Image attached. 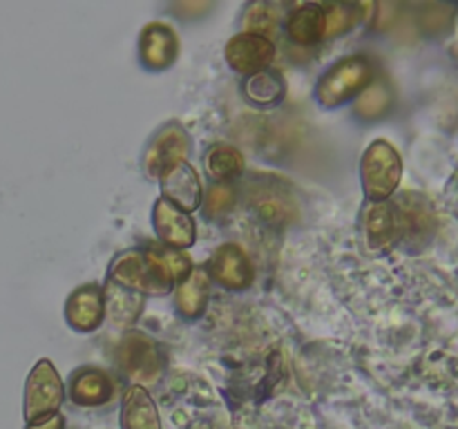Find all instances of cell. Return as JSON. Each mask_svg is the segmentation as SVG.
I'll list each match as a JSON object with an SVG mask.
<instances>
[{
	"instance_id": "obj_12",
	"label": "cell",
	"mask_w": 458,
	"mask_h": 429,
	"mask_svg": "<svg viewBox=\"0 0 458 429\" xmlns=\"http://www.w3.org/2000/svg\"><path fill=\"white\" fill-rule=\"evenodd\" d=\"M139 56L148 70H168L179 56L177 31L165 22L146 25V29L141 31V40H139Z\"/></svg>"
},
{
	"instance_id": "obj_18",
	"label": "cell",
	"mask_w": 458,
	"mask_h": 429,
	"mask_svg": "<svg viewBox=\"0 0 458 429\" xmlns=\"http://www.w3.org/2000/svg\"><path fill=\"white\" fill-rule=\"evenodd\" d=\"M121 427L123 429H161L159 411L155 400L141 384L128 387L121 405Z\"/></svg>"
},
{
	"instance_id": "obj_4",
	"label": "cell",
	"mask_w": 458,
	"mask_h": 429,
	"mask_svg": "<svg viewBox=\"0 0 458 429\" xmlns=\"http://www.w3.org/2000/svg\"><path fill=\"white\" fill-rule=\"evenodd\" d=\"M65 387L58 375L56 366L49 360H38L34 369L30 371V378L25 384V420L27 425L43 423L58 414Z\"/></svg>"
},
{
	"instance_id": "obj_30",
	"label": "cell",
	"mask_w": 458,
	"mask_h": 429,
	"mask_svg": "<svg viewBox=\"0 0 458 429\" xmlns=\"http://www.w3.org/2000/svg\"><path fill=\"white\" fill-rule=\"evenodd\" d=\"M456 21H458V13H456Z\"/></svg>"
},
{
	"instance_id": "obj_20",
	"label": "cell",
	"mask_w": 458,
	"mask_h": 429,
	"mask_svg": "<svg viewBox=\"0 0 458 429\" xmlns=\"http://www.w3.org/2000/svg\"><path fill=\"white\" fill-rule=\"evenodd\" d=\"M103 304L114 326H132L143 311V295L107 282L103 289Z\"/></svg>"
},
{
	"instance_id": "obj_7",
	"label": "cell",
	"mask_w": 458,
	"mask_h": 429,
	"mask_svg": "<svg viewBox=\"0 0 458 429\" xmlns=\"http://www.w3.org/2000/svg\"><path fill=\"white\" fill-rule=\"evenodd\" d=\"M362 231L367 246L376 253L394 248L403 240V219L398 206L389 201H369L362 213Z\"/></svg>"
},
{
	"instance_id": "obj_1",
	"label": "cell",
	"mask_w": 458,
	"mask_h": 429,
	"mask_svg": "<svg viewBox=\"0 0 458 429\" xmlns=\"http://www.w3.org/2000/svg\"><path fill=\"white\" fill-rule=\"evenodd\" d=\"M376 67L365 54H353L343 58L322 74L318 80L316 98L322 107H338L360 97L371 83H374Z\"/></svg>"
},
{
	"instance_id": "obj_9",
	"label": "cell",
	"mask_w": 458,
	"mask_h": 429,
	"mask_svg": "<svg viewBox=\"0 0 458 429\" xmlns=\"http://www.w3.org/2000/svg\"><path fill=\"white\" fill-rule=\"evenodd\" d=\"M224 52H226V61L233 70L244 76H253L258 72L268 70L276 58V45L271 38L242 31L228 40Z\"/></svg>"
},
{
	"instance_id": "obj_15",
	"label": "cell",
	"mask_w": 458,
	"mask_h": 429,
	"mask_svg": "<svg viewBox=\"0 0 458 429\" xmlns=\"http://www.w3.org/2000/svg\"><path fill=\"white\" fill-rule=\"evenodd\" d=\"M114 396V383L106 371L97 366H85L74 371L70 380V398L79 407H98L106 405Z\"/></svg>"
},
{
	"instance_id": "obj_23",
	"label": "cell",
	"mask_w": 458,
	"mask_h": 429,
	"mask_svg": "<svg viewBox=\"0 0 458 429\" xmlns=\"http://www.w3.org/2000/svg\"><path fill=\"white\" fill-rule=\"evenodd\" d=\"M206 172L219 183H228L233 179L242 177L244 172V156L237 147L228 146V143H217L210 147L204 156Z\"/></svg>"
},
{
	"instance_id": "obj_13",
	"label": "cell",
	"mask_w": 458,
	"mask_h": 429,
	"mask_svg": "<svg viewBox=\"0 0 458 429\" xmlns=\"http://www.w3.org/2000/svg\"><path fill=\"white\" fill-rule=\"evenodd\" d=\"M106 315V304H103V289L98 284L79 286L74 293L67 298L65 317L72 329L81 333H89L101 326Z\"/></svg>"
},
{
	"instance_id": "obj_8",
	"label": "cell",
	"mask_w": 458,
	"mask_h": 429,
	"mask_svg": "<svg viewBox=\"0 0 458 429\" xmlns=\"http://www.w3.org/2000/svg\"><path fill=\"white\" fill-rule=\"evenodd\" d=\"M110 282L141 295H164L170 290L157 280L141 250H125L116 255L114 262L110 264Z\"/></svg>"
},
{
	"instance_id": "obj_24",
	"label": "cell",
	"mask_w": 458,
	"mask_h": 429,
	"mask_svg": "<svg viewBox=\"0 0 458 429\" xmlns=\"http://www.w3.org/2000/svg\"><path fill=\"white\" fill-rule=\"evenodd\" d=\"M280 7L273 3H250L244 12V27L246 34H258L268 38L277 31L280 27Z\"/></svg>"
},
{
	"instance_id": "obj_6",
	"label": "cell",
	"mask_w": 458,
	"mask_h": 429,
	"mask_svg": "<svg viewBox=\"0 0 458 429\" xmlns=\"http://www.w3.org/2000/svg\"><path fill=\"white\" fill-rule=\"evenodd\" d=\"M191 152V137L179 123H168L152 137L143 152V172L148 179L157 181L177 165L186 164Z\"/></svg>"
},
{
	"instance_id": "obj_25",
	"label": "cell",
	"mask_w": 458,
	"mask_h": 429,
	"mask_svg": "<svg viewBox=\"0 0 458 429\" xmlns=\"http://www.w3.org/2000/svg\"><path fill=\"white\" fill-rule=\"evenodd\" d=\"M392 110V92L385 85H369L358 97L353 112L365 121H376Z\"/></svg>"
},
{
	"instance_id": "obj_2",
	"label": "cell",
	"mask_w": 458,
	"mask_h": 429,
	"mask_svg": "<svg viewBox=\"0 0 458 429\" xmlns=\"http://www.w3.org/2000/svg\"><path fill=\"white\" fill-rule=\"evenodd\" d=\"M249 208L268 226H286L300 217L293 188L277 177H255L246 186Z\"/></svg>"
},
{
	"instance_id": "obj_26",
	"label": "cell",
	"mask_w": 458,
	"mask_h": 429,
	"mask_svg": "<svg viewBox=\"0 0 458 429\" xmlns=\"http://www.w3.org/2000/svg\"><path fill=\"white\" fill-rule=\"evenodd\" d=\"M325 7V21H327V36H343L347 34L352 27L362 18V7L347 3L335 4H322Z\"/></svg>"
},
{
	"instance_id": "obj_14",
	"label": "cell",
	"mask_w": 458,
	"mask_h": 429,
	"mask_svg": "<svg viewBox=\"0 0 458 429\" xmlns=\"http://www.w3.org/2000/svg\"><path fill=\"white\" fill-rule=\"evenodd\" d=\"M159 181L165 201L182 208L183 213L199 208L201 199H204V188H201L199 174H197V170L188 161L173 168L170 172H165Z\"/></svg>"
},
{
	"instance_id": "obj_5",
	"label": "cell",
	"mask_w": 458,
	"mask_h": 429,
	"mask_svg": "<svg viewBox=\"0 0 458 429\" xmlns=\"http://www.w3.org/2000/svg\"><path fill=\"white\" fill-rule=\"evenodd\" d=\"M116 362L125 378L134 380L137 384L157 383L164 371V358H161L157 342L139 331H130L123 335L119 349H116Z\"/></svg>"
},
{
	"instance_id": "obj_28",
	"label": "cell",
	"mask_w": 458,
	"mask_h": 429,
	"mask_svg": "<svg viewBox=\"0 0 458 429\" xmlns=\"http://www.w3.org/2000/svg\"><path fill=\"white\" fill-rule=\"evenodd\" d=\"M65 420H63L61 414H54L52 418L43 420V423H36V425H27V429H63Z\"/></svg>"
},
{
	"instance_id": "obj_16",
	"label": "cell",
	"mask_w": 458,
	"mask_h": 429,
	"mask_svg": "<svg viewBox=\"0 0 458 429\" xmlns=\"http://www.w3.org/2000/svg\"><path fill=\"white\" fill-rule=\"evenodd\" d=\"M403 219V240H411L423 244L437 231V213L423 195H405L398 201Z\"/></svg>"
},
{
	"instance_id": "obj_10",
	"label": "cell",
	"mask_w": 458,
	"mask_h": 429,
	"mask_svg": "<svg viewBox=\"0 0 458 429\" xmlns=\"http://www.w3.org/2000/svg\"><path fill=\"white\" fill-rule=\"evenodd\" d=\"M208 277L228 290H244L253 284L255 268L237 244H222L208 262Z\"/></svg>"
},
{
	"instance_id": "obj_22",
	"label": "cell",
	"mask_w": 458,
	"mask_h": 429,
	"mask_svg": "<svg viewBox=\"0 0 458 429\" xmlns=\"http://www.w3.org/2000/svg\"><path fill=\"white\" fill-rule=\"evenodd\" d=\"M244 97L255 107H273L284 101L286 83L276 70H264L253 76H246Z\"/></svg>"
},
{
	"instance_id": "obj_21",
	"label": "cell",
	"mask_w": 458,
	"mask_h": 429,
	"mask_svg": "<svg viewBox=\"0 0 458 429\" xmlns=\"http://www.w3.org/2000/svg\"><path fill=\"white\" fill-rule=\"evenodd\" d=\"M143 255H146L148 264H150L157 280H159L164 286H168V289L173 284H179V282L192 271L191 259H188V255H183L182 250L164 248V246H152V248H148Z\"/></svg>"
},
{
	"instance_id": "obj_17",
	"label": "cell",
	"mask_w": 458,
	"mask_h": 429,
	"mask_svg": "<svg viewBox=\"0 0 458 429\" xmlns=\"http://www.w3.org/2000/svg\"><path fill=\"white\" fill-rule=\"evenodd\" d=\"M286 34L298 45H316L327 36L325 7L316 3L295 4L286 18Z\"/></svg>"
},
{
	"instance_id": "obj_29",
	"label": "cell",
	"mask_w": 458,
	"mask_h": 429,
	"mask_svg": "<svg viewBox=\"0 0 458 429\" xmlns=\"http://www.w3.org/2000/svg\"><path fill=\"white\" fill-rule=\"evenodd\" d=\"M191 429H213L208 423H195Z\"/></svg>"
},
{
	"instance_id": "obj_3",
	"label": "cell",
	"mask_w": 458,
	"mask_h": 429,
	"mask_svg": "<svg viewBox=\"0 0 458 429\" xmlns=\"http://www.w3.org/2000/svg\"><path fill=\"white\" fill-rule=\"evenodd\" d=\"M403 177V159L385 139L371 143L362 155L360 179L369 201H387L396 192Z\"/></svg>"
},
{
	"instance_id": "obj_11",
	"label": "cell",
	"mask_w": 458,
	"mask_h": 429,
	"mask_svg": "<svg viewBox=\"0 0 458 429\" xmlns=\"http://www.w3.org/2000/svg\"><path fill=\"white\" fill-rule=\"evenodd\" d=\"M152 223H155V231L157 235H159V240L164 241L168 248H191V246L195 244V219L188 213H183L182 208H177L174 204L165 201L164 197L155 204V210H152Z\"/></svg>"
},
{
	"instance_id": "obj_19",
	"label": "cell",
	"mask_w": 458,
	"mask_h": 429,
	"mask_svg": "<svg viewBox=\"0 0 458 429\" xmlns=\"http://www.w3.org/2000/svg\"><path fill=\"white\" fill-rule=\"evenodd\" d=\"M210 295V277L204 268H192L186 277L177 284L174 290V304L177 311L188 320H195L206 311Z\"/></svg>"
},
{
	"instance_id": "obj_27",
	"label": "cell",
	"mask_w": 458,
	"mask_h": 429,
	"mask_svg": "<svg viewBox=\"0 0 458 429\" xmlns=\"http://www.w3.org/2000/svg\"><path fill=\"white\" fill-rule=\"evenodd\" d=\"M235 188L228 186V183H215L208 190V195H206V214H208V217H219V214L228 213V210L235 206Z\"/></svg>"
}]
</instances>
